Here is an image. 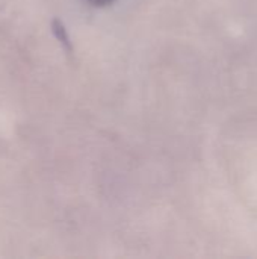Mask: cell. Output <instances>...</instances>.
<instances>
[{"label":"cell","mask_w":257,"mask_h":259,"mask_svg":"<svg viewBox=\"0 0 257 259\" xmlns=\"http://www.w3.org/2000/svg\"><path fill=\"white\" fill-rule=\"evenodd\" d=\"M52 32L56 36V39L61 42V46L65 49V52L71 53L73 52V42H71L70 35H68V32H67V29H65V26H64V23L61 20L55 18L52 21Z\"/></svg>","instance_id":"obj_1"},{"label":"cell","mask_w":257,"mask_h":259,"mask_svg":"<svg viewBox=\"0 0 257 259\" xmlns=\"http://www.w3.org/2000/svg\"><path fill=\"white\" fill-rule=\"evenodd\" d=\"M88 2L95 8H105V6H109L111 3H114L115 0H88Z\"/></svg>","instance_id":"obj_2"}]
</instances>
